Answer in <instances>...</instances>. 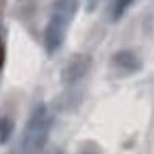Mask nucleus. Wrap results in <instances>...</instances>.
<instances>
[{
    "label": "nucleus",
    "mask_w": 154,
    "mask_h": 154,
    "mask_svg": "<svg viewBox=\"0 0 154 154\" xmlns=\"http://www.w3.org/2000/svg\"><path fill=\"white\" fill-rule=\"evenodd\" d=\"M4 59H6V48H4L2 38H0V70H2V67H4Z\"/></svg>",
    "instance_id": "7"
},
{
    "label": "nucleus",
    "mask_w": 154,
    "mask_h": 154,
    "mask_svg": "<svg viewBox=\"0 0 154 154\" xmlns=\"http://www.w3.org/2000/svg\"><path fill=\"white\" fill-rule=\"evenodd\" d=\"M53 128V114L46 103H38L27 118L19 146L21 154H42L50 141V133Z\"/></svg>",
    "instance_id": "1"
},
{
    "label": "nucleus",
    "mask_w": 154,
    "mask_h": 154,
    "mask_svg": "<svg viewBox=\"0 0 154 154\" xmlns=\"http://www.w3.org/2000/svg\"><path fill=\"white\" fill-rule=\"evenodd\" d=\"M131 4H133V0H116V2L112 4V10H110V19L112 21L122 19V15L128 11V8Z\"/></svg>",
    "instance_id": "6"
},
{
    "label": "nucleus",
    "mask_w": 154,
    "mask_h": 154,
    "mask_svg": "<svg viewBox=\"0 0 154 154\" xmlns=\"http://www.w3.org/2000/svg\"><path fill=\"white\" fill-rule=\"evenodd\" d=\"M57 154H63V152H57Z\"/></svg>",
    "instance_id": "9"
},
{
    "label": "nucleus",
    "mask_w": 154,
    "mask_h": 154,
    "mask_svg": "<svg viewBox=\"0 0 154 154\" xmlns=\"http://www.w3.org/2000/svg\"><path fill=\"white\" fill-rule=\"evenodd\" d=\"M110 63L114 65L118 70H122V72H126V74H135L143 69V61H141V57L133 50H118L114 55H112Z\"/></svg>",
    "instance_id": "4"
},
{
    "label": "nucleus",
    "mask_w": 154,
    "mask_h": 154,
    "mask_svg": "<svg viewBox=\"0 0 154 154\" xmlns=\"http://www.w3.org/2000/svg\"><path fill=\"white\" fill-rule=\"evenodd\" d=\"M80 154H99V152L93 149H84V150H80Z\"/></svg>",
    "instance_id": "8"
},
{
    "label": "nucleus",
    "mask_w": 154,
    "mask_h": 154,
    "mask_svg": "<svg viewBox=\"0 0 154 154\" xmlns=\"http://www.w3.org/2000/svg\"><path fill=\"white\" fill-rule=\"evenodd\" d=\"M15 131V122L10 116H0V145H8Z\"/></svg>",
    "instance_id": "5"
},
{
    "label": "nucleus",
    "mask_w": 154,
    "mask_h": 154,
    "mask_svg": "<svg viewBox=\"0 0 154 154\" xmlns=\"http://www.w3.org/2000/svg\"><path fill=\"white\" fill-rule=\"evenodd\" d=\"M91 69V57L88 53H76L65 63V67L61 70V82L63 86L72 88L76 84H80L82 80L88 76Z\"/></svg>",
    "instance_id": "3"
},
{
    "label": "nucleus",
    "mask_w": 154,
    "mask_h": 154,
    "mask_svg": "<svg viewBox=\"0 0 154 154\" xmlns=\"http://www.w3.org/2000/svg\"><path fill=\"white\" fill-rule=\"evenodd\" d=\"M80 8V0H55L50 21L44 29V50L48 55H53L61 50L67 38V31L70 21L74 19Z\"/></svg>",
    "instance_id": "2"
}]
</instances>
